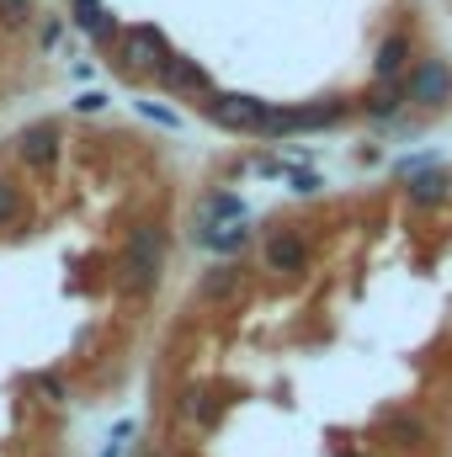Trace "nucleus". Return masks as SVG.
Returning <instances> with one entry per match:
<instances>
[{"mask_svg": "<svg viewBox=\"0 0 452 457\" xmlns=\"http://www.w3.org/2000/svg\"><path fill=\"white\" fill-rule=\"evenodd\" d=\"M122 250L165 266V255H171V228H165V219H133L128 234H122Z\"/></svg>", "mask_w": 452, "mask_h": 457, "instance_id": "obj_17", "label": "nucleus"}, {"mask_svg": "<svg viewBox=\"0 0 452 457\" xmlns=\"http://www.w3.org/2000/svg\"><path fill=\"white\" fill-rule=\"evenodd\" d=\"M266 107H272V102H261V96H250V91H224V86H213V91L197 102L203 122L219 128V133H234V138H250V133L261 128Z\"/></svg>", "mask_w": 452, "mask_h": 457, "instance_id": "obj_4", "label": "nucleus"}, {"mask_svg": "<svg viewBox=\"0 0 452 457\" xmlns=\"http://www.w3.org/2000/svg\"><path fill=\"white\" fill-rule=\"evenodd\" d=\"M171 54H176V48H171V37H165L155 21H133V27H122V37H117V48L107 54V64L117 70V80L138 86V80H155V70H160Z\"/></svg>", "mask_w": 452, "mask_h": 457, "instance_id": "obj_2", "label": "nucleus"}, {"mask_svg": "<svg viewBox=\"0 0 452 457\" xmlns=\"http://www.w3.org/2000/svg\"><path fill=\"white\" fill-rule=\"evenodd\" d=\"M314 266V245H309V234L293 224H272L261 234V271L266 277H277V282H293V277H304Z\"/></svg>", "mask_w": 452, "mask_h": 457, "instance_id": "obj_5", "label": "nucleus"}, {"mask_svg": "<svg viewBox=\"0 0 452 457\" xmlns=\"http://www.w3.org/2000/svg\"><path fill=\"white\" fill-rule=\"evenodd\" d=\"M415 54H421L415 37H410L405 27H389V32L378 37V48H372V80H399Z\"/></svg>", "mask_w": 452, "mask_h": 457, "instance_id": "obj_16", "label": "nucleus"}, {"mask_svg": "<svg viewBox=\"0 0 452 457\" xmlns=\"http://www.w3.org/2000/svg\"><path fill=\"white\" fill-rule=\"evenodd\" d=\"M356 107H351V96H320V102H293V107H266L261 117V128L250 133V138H261V144H288V138H298V133H336L340 122H351Z\"/></svg>", "mask_w": 452, "mask_h": 457, "instance_id": "obj_1", "label": "nucleus"}, {"mask_svg": "<svg viewBox=\"0 0 452 457\" xmlns=\"http://www.w3.org/2000/svg\"><path fill=\"white\" fill-rule=\"evenodd\" d=\"M75 32H86L91 37V48L107 59L117 48V37H122V21H117L113 11H107V0H70V16H64Z\"/></svg>", "mask_w": 452, "mask_h": 457, "instance_id": "obj_10", "label": "nucleus"}, {"mask_svg": "<svg viewBox=\"0 0 452 457\" xmlns=\"http://www.w3.org/2000/svg\"><path fill=\"white\" fill-rule=\"evenodd\" d=\"M187 245L208 250L213 261H239V255H245V250L255 245V213H250V219H234V224L208 228V234H197V239H187Z\"/></svg>", "mask_w": 452, "mask_h": 457, "instance_id": "obj_15", "label": "nucleus"}, {"mask_svg": "<svg viewBox=\"0 0 452 457\" xmlns=\"http://www.w3.org/2000/svg\"><path fill=\"white\" fill-rule=\"evenodd\" d=\"M331 457H367V453H362V447H340V442H336V447H331Z\"/></svg>", "mask_w": 452, "mask_h": 457, "instance_id": "obj_29", "label": "nucleus"}, {"mask_svg": "<svg viewBox=\"0 0 452 457\" xmlns=\"http://www.w3.org/2000/svg\"><path fill=\"white\" fill-rule=\"evenodd\" d=\"M70 107H75L80 117H102L107 107H113V96H107V91H96V86H86V91H80V96H75Z\"/></svg>", "mask_w": 452, "mask_h": 457, "instance_id": "obj_25", "label": "nucleus"}, {"mask_svg": "<svg viewBox=\"0 0 452 457\" xmlns=\"http://www.w3.org/2000/svg\"><path fill=\"white\" fill-rule=\"evenodd\" d=\"M399 197H405V208L410 213H442L452 208V187H448V165L437 160V165H421V170H410V176H399Z\"/></svg>", "mask_w": 452, "mask_h": 457, "instance_id": "obj_8", "label": "nucleus"}, {"mask_svg": "<svg viewBox=\"0 0 452 457\" xmlns=\"http://www.w3.org/2000/svg\"><path fill=\"white\" fill-rule=\"evenodd\" d=\"M224 415H229V404L219 399V388H203V394H197V410H192V426L213 436V431L224 426Z\"/></svg>", "mask_w": 452, "mask_h": 457, "instance_id": "obj_20", "label": "nucleus"}, {"mask_svg": "<svg viewBox=\"0 0 452 457\" xmlns=\"http://www.w3.org/2000/svg\"><path fill=\"white\" fill-rule=\"evenodd\" d=\"M383 442L405 457L426 453L431 447V420L421 410H383Z\"/></svg>", "mask_w": 452, "mask_h": 457, "instance_id": "obj_14", "label": "nucleus"}, {"mask_svg": "<svg viewBox=\"0 0 452 457\" xmlns=\"http://www.w3.org/2000/svg\"><path fill=\"white\" fill-rule=\"evenodd\" d=\"M27 388H32V399L48 404V410H64V404H70V378H64V372H48V367H43V372L27 378Z\"/></svg>", "mask_w": 452, "mask_h": 457, "instance_id": "obj_19", "label": "nucleus"}, {"mask_svg": "<svg viewBox=\"0 0 452 457\" xmlns=\"http://www.w3.org/2000/svg\"><path fill=\"white\" fill-rule=\"evenodd\" d=\"M11 154H16V165H21V170L48 176V170L59 165V154H64V128H59L54 117H32L27 128H16Z\"/></svg>", "mask_w": 452, "mask_h": 457, "instance_id": "obj_6", "label": "nucleus"}, {"mask_svg": "<svg viewBox=\"0 0 452 457\" xmlns=\"http://www.w3.org/2000/svg\"><path fill=\"white\" fill-rule=\"evenodd\" d=\"M288 165L293 160H282V154H255V170L261 176H288Z\"/></svg>", "mask_w": 452, "mask_h": 457, "instance_id": "obj_27", "label": "nucleus"}, {"mask_svg": "<svg viewBox=\"0 0 452 457\" xmlns=\"http://www.w3.org/2000/svg\"><path fill=\"white\" fill-rule=\"evenodd\" d=\"M149 86H160L165 96H176V102H203L219 80L208 75V64L203 59H192V54H171L160 70H155V80Z\"/></svg>", "mask_w": 452, "mask_h": 457, "instance_id": "obj_7", "label": "nucleus"}, {"mask_svg": "<svg viewBox=\"0 0 452 457\" xmlns=\"http://www.w3.org/2000/svg\"><path fill=\"white\" fill-rule=\"evenodd\" d=\"M27 219H32V208H27V187H21L16 176L0 170V234L27 228Z\"/></svg>", "mask_w": 452, "mask_h": 457, "instance_id": "obj_18", "label": "nucleus"}, {"mask_svg": "<svg viewBox=\"0 0 452 457\" xmlns=\"http://www.w3.org/2000/svg\"><path fill=\"white\" fill-rule=\"evenodd\" d=\"M448 187H452V165H448Z\"/></svg>", "mask_w": 452, "mask_h": 457, "instance_id": "obj_31", "label": "nucleus"}, {"mask_svg": "<svg viewBox=\"0 0 452 457\" xmlns=\"http://www.w3.org/2000/svg\"><path fill=\"white\" fill-rule=\"evenodd\" d=\"M282 181H288V192H293V197H320V192H325V176H320V170H309V165H288V176H282Z\"/></svg>", "mask_w": 452, "mask_h": 457, "instance_id": "obj_22", "label": "nucleus"}, {"mask_svg": "<svg viewBox=\"0 0 452 457\" xmlns=\"http://www.w3.org/2000/svg\"><path fill=\"white\" fill-rule=\"evenodd\" d=\"M38 16H43L38 0H0V27H5V32H32Z\"/></svg>", "mask_w": 452, "mask_h": 457, "instance_id": "obj_21", "label": "nucleus"}, {"mask_svg": "<svg viewBox=\"0 0 452 457\" xmlns=\"http://www.w3.org/2000/svg\"><path fill=\"white\" fill-rule=\"evenodd\" d=\"M245 287H250V266H245V255H239V261H208V271L197 277V298L213 303V309L234 303Z\"/></svg>", "mask_w": 452, "mask_h": 457, "instance_id": "obj_12", "label": "nucleus"}, {"mask_svg": "<svg viewBox=\"0 0 452 457\" xmlns=\"http://www.w3.org/2000/svg\"><path fill=\"white\" fill-rule=\"evenodd\" d=\"M197 394H203V383H187V388L176 394V415H181V420H192V410H197Z\"/></svg>", "mask_w": 452, "mask_h": 457, "instance_id": "obj_26", "label": "nucleus"}, {"mask_svg": "<svg viewBox=\"0 0 452 457\" xmlns=\"http://www.w3.org/2000/svg\"><path fill=\"white\" fill-rule=\"evenodd\" d=\"M234 219H250V203H245L234 187H208V192L197 197V208H192L187 239H197V234H208V228H219V224H234Z\"/></svg>", "mask_w": 452, "mask_h": 457, "instance_id": "obj_11", "label": "nucleus"}, {"mask_svg": "<svg viewBox=\"0 0 452 457\" xmlns=\"http://www.w3.org/2000/svg\"><path fill=\"white\" fill-rule=\"evenodd\" d=\"M133 112L144 117V122H155V128H165V133H181L187 128L176 107H160V102H133Z\"/></svg>", "mask_w": 452, "mask_h": 457, "instance_id": "obj_23", "label": "nucleus"}, {"mask_svg": "<svg viewBox=\"0 0 452 457\" xmlns=\"http://www.w3.org/2000/svg\"><path fill=\"white\" fill-rule=\"evenodd\" d=\"M122 447H128V442H113V436H107V447H102V457H122Z\"/></svg>", "mask_w": 452, "mask_h": 457, "instance_id": "obj_30", "label": "nucleus"}, {"mask_svg": "<svg viewBox=\"0 0 452 457\" xmlns=\"http://www.w3.org/2000/svg\"><path fill=\"white\" fill-rule=\"evenodd\" d=\"M113 287L122 298H133V303H149L160 287H165V266L160 261H144V255H128V250H117L113 261Z\"/></svg>", "mask_w": 452, "mask_h": 457, "instance_id": "obj_9", "label": "nucleus"}, {"mask_svg": "<svg viewBox=\"0 0 452 457\" xmlns=\"http://www.w3.org/2000/svg\"><path fill=\"white\" fill-rule=\"evenodd\" d=\"M133 457H165V447H160V442H138V447H133Z\"/></svg>", "mask_w": 452, "mask_h": 457, "instance_id": "obj_28", "label": "nucleus"}, {"mask_svg": "<svg viewBox=\"0 0 452 457\" xmlns=\"http://www.w3.org/2000/svg\"><path fill=\"white\" fill-rule=\"evenodd\" d=\"M64 27H70L64 16H38V21H32V37H38V48H43V54H54V48L64 43Z\"/></svg>", "mask_w": 452, "mask_h": 457, "instance_id": "obj_24", "label": "nucleus"}, {"mask_svg": "<svg viewBox=\"0 0 452 457\" xmlns=\"http://www.w3.org/2000/svg\"><path fill=\"white\" fill-rule=\"evenodd\" d=\"M351 107H356V117H362V122H372V128H394L399 117H410L399 80H372L362 96H351Z\"/></svg>", "mask_w": 452, "mask_h": 457, "instance_id": "obj_13", "label": "nucleus"}, {"mask_svg": "<svg viewBox=\"0 0 452 457\" xmlns=\"http://www.w3.org/2000/svg\"><path fill=\"white\" fill-rule=\"evenodd\" d=\"M399 91H405V107L421 117L448 112L452 107V59L448 54H415L410 70L399 75Z\"/></svg>", "mask_w": 452, "mask_h": 457, "instance_id": "obj_3", "label": "nucleus"}]
</instances>
